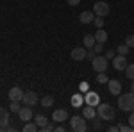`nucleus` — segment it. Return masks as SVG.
<instances>
[{"mask_svg": "<svg viewBox=\"0 0 134 132\" xmlns=\"http://www.w3.org/2000/svg\"><path fill=\"white\" fill-rule=\"evenodd\" d=\"M118 105H120V109L125 111V112L134 111V91L120 93V95H118Z\"/></svg>", "mask_w": 134, "mask_h": 132, "instance_id": "obj_1", "label": "nucleus"}, {"mask_svg": "<svg viewBox=\"0 0 134 132\" xmlns=\"http://www.w3.org/2000/svg\"><path fill=\"white\" fill-rule=\"evenodd\" d=\"M97 116L100 118V120H105V122H111L114 120V116H116V112H114V107L111 104H98L97 105Z\"/></svg>", "mask_w": 134, "mask_h": 132, "instance_id": "obj_2", "label": "nucleus"}, {"mask_svg": "<svg viewBox=\"0 0 134 132\" xmlns=\"http://www.w3.org/2000/svg\"><path fill=\"white\" fill-rule=\"evenodd\" d=\"M70 129L73 132H86L88 130V125H86V118L84 116H72L70 118Z\"/></svg>", "mask_w": 134, "mask_h": 132, "instance_id": "obj_3", "label": "nucleus"}, {"mask_svg": "<svg viewBox=\"0 0 134 132\" xmlns=\"http://www.w3.org/2000/svg\"><path fill=\"white\" fill-rule=\"evenodd\" d=\"M107 61H109L107 57H102V55H95V57L91 59V68L97 71V73H100V71H105V70H107V64H109Z\"/></svg>", "mask_w": 134, "mask_h": 132, "instance_id": "obj_4", "label": "nucleus"}, {"mask_svg": "<svg viewBox=\"0 0 134 132\" xmlns=\"http://www.w3.org/2000/svg\"><path fill=\"white\" fill-rule=\"evenodd\" d=\"M109 11H111V7H109V4L107 2H97L95 5H93V13H95V16H107L109 14Z\"/></svg>", "mask_w": 134, "mask_h": 132, "instance_id": "obj_5", "label": "nucleus"}, {"mask_svg": "<svg viewBox=\"0 0 134 132\" xmlns=\"http://www.w3.org/2000/svg\"><path fill=\"white\" fill-rule=\"evenodd\" d=\"M0 130H13L9 127V111L5 107H0Z\"/></svg>", "mask_w": 134, "mask_h": 132, "instance_id": "obj_6", "label": "nucleus"}, {"mask_svg": "<svg viewBox=\"0 0 134 132\" xmlns=\"http://www.w3.org/2000/svg\"><path fill=\"white\" fill-rule=\"evenodd\" d=\"M21 102L25 104V105H36L38 102H40V96H38V93L36 91H25L23 93V98H21Z\"/></svg>", "mask_w": 134, "mask_h": 132, "instance_id": "obj_7", "label": "nucleus"}, {"mask_svg": "<svg viewBox=\"0 0 134 132\" xmlns=\"http://www.w3.org/2000/svg\"><path fill=\"white\" fill-rule=\"evenodd\" d=\"M127 59H125V55H120V54H116L114 55V59H113V68L116 71H124L125 68H127Z\"/></svg>", "mask_w": 134, "mask_h": 132, "instance_id": "obj_8", "label": "nucleus"}, {"mask_svg": "<svg viewBox=\"0 0 134 132\" xmlns=\"http://www.w3.org/2000/svg\"><path fill=\"white\" fill-rule=\"evenodd\" d=\"M52 120L55 123H64L68 120V111L66 109H55V111L52 112Z\"/></svg>", "mask_w": 134, "mask_h": 132, "instance_id": "obj_9", "label": "nucleus"}, {"mask_svg": "<svg viewBox=\"0 0 134 132\" xmlns=\"http://www.w3.org/2000/svg\"><path fill=\"white\" fill-rule=\"evenodd\" d=\"M107 89H109V93H111V95L118 96V95H120V91H122V82L116 81V79L107 81Z\"/></svg>", "mask_w": 134, "mask_h": 132, "instance_id": "obj_10", "label": "nucleus"}, {"mask_svg": "<svg viewBox=\"0 0 134 132\" xmlns=\"http://www.w3.org/2000/svg\"><path fill=\"white\" fill-rule=\"evenodd\" d=\"M86 54H88L86 47H75L70 55H72L73 61H82V59H86Z\"/></svg>", "mask_w": 134, "mask_h": 132, "instance_id": "obj_11", "label": "nucleus"}, {"mask_svg": "<svg viewBox=\"0 0 134 132\" xmlns=\"http://www.w3.org/2000/svg\"><path fill=\"white\" fill-rule=\"evenodd\" d=\"M84 102H86L88 105L97 107V105L100 104V96H98V93H95V91H88V93H86V96H84Z\"/></svg>", "mask_w": 134, "mask_h": 132, "instance_id": "obj_12", "label": "nucleus"}, {"mask_svg": "<svg viewBox=\"0 0 134 132\" xmlns=\"http://www.w3.org/2000/svg\"><path fill=\"white\" fill-rule=\"evenodd\" d=\"M18 116H20V120H21L23 123L31 122V120H32V109H31V105H25V107H21L20 111H18Z\"/></svg>", "mask_w": 134, "mask_h": 132, "instance_id": "obj_13", "label": "nucleus"}, {"mask_svg": "<svg viewBox=\"0 0 134 132\" xmlns=\"http://www.w3.org/2000/svg\"><path fill=\"white\" fill-rule=\"evenodd\" d=\"M82 116L86 120H95V118H97V109H95L93 105H88V104H86V107L82 109Z\"/></svg>", "mask_w": 134, "mask_h": 132, "instance_id": "obj_14", "label": "nucleus"}, {"mask_svg": "<svg viewBox=\"0 0 134 132\" xmlns=\"http://www.w3.org/2000/svg\"><path fill=\"white\" fill-rule=\"evenodd\" d=\"M79 20H81V23H93L95 13H93V11H82V13L79 14Z\"/></svg>", "mask_w": 134, "mask_h": 132, "instance_id": "obj_15", "label": "nucleus"}, {"mask_svg": "<svg viewBox=\"0 0 134 132\" xmlns=\"http://www.w3.org/2000/svg\"><path fill=\"white\" fill-rule=\"evenodd\" d=\"M7 95H9V100H18V102H21V98H23V91H21L20 88H16V86H14V88H11Z\"/></svg>", "mask_w": 134, "mask_h": 132, "instance_id": "obj_16", "label": "nucleus"}, {"mask_svg": "<svg viewBox=\"0 0 134 132\" xmlns=\"http://www.w3.org/2000/svg\"><path fill=\"white\" fill-rule=\"evenodd\" d=\"M93 36H95L97 43H102V45H104V43L107 41V32L104 31V29H97V32H95Z\"/></svg>", "mask_w": 134, "mask_h": 132, "instance_id": "obj_17", "label": "nucleus"}, {"mask_svg": "<svg viewBox=\"0 0 134 132\" xmlns=\"http://www.w3.org/2000/svg\"><path fill=\"white\" fill-rule=\"evenodd\" d=\"M82 43H84V47H86V48H93V47H95V43H97V39H95V36H93V34H86V36H84V39H82Z\"/></svg>", "mask_w": 134, "mask_h": 132, "instance_id": "obj_18", "label": "nucleus"}, {"mask_svg": "<svg viewBox=\"0 0 134 132\" xmlns=\"http://www.w3.org/2000/svg\"><path fill=\"white\" fill-rule=\"evenodd\" d=\"M40 104H41V107H52L54 105V96L52 95H45L41 100H40Z\"/></svg>", "mask_w": 134, "mask_h": 132, "instance_id": "obj_19", "label": "nucleus"}, {"mask_svg": "<svg viewBox=\"0 0 134 132\" xmlns=\"http://www.w3.org/2000/svg\"><path fill=\"white\" fill-rule=\"evenodd\" d=\"M34 122H36V125L41 129V127H45V125L48 123V118L43 116V114H36V116H34Z\"/></svg>", "mask_w": 134, "mask_h": 132, "instance_id": "obj_20", "label": "nucleus"}, {"mask_svg": "<svg viewBox=\"0 0 134 132\" xmlns=\"http://www.w3.org/2000/svg\"><path fill=\"white\" fill-rule=\"evenodd\" d=\"M125 77L129 79V81H134V62H131V64H127V68H125Z\"/></svg>", "mask_w": 134, "mask_h": 132, "instance_id": "obj_21", "label": "nucleus"}, {"mask_svg": "<svg viewBox=\"0 0 134 132\" xmlns=\"http://www.w3.org/2000/svg\"><path fill=\"white\" fill-rule=\"evenodd\" d=\"M36 130H40V127L36 125V122H34V123L27 122V123H25V127H23V132H36Z\"/></svg>", "mask_w": 134, "mask_h": 132, "instance_id": "obj_22", "label": "nucleus"}, {"mask_svg": "<svg viewBox=\"0 0 134 132\" xmlns=\"http://www.w3.org/2000/svg\"><path fill=\"white\" fill-rule=\"evenodd\" d=\"M82 96H81V95H73L72 96V105L73 107H81V105H82Z\"/></svg>", "mask_w": 134, "mask_h": 132, "instance_id": "obj_23", "label": "nucleus"}, {"mask_svg": "<svg viewBox=\"0 0 134 132\" xmlns=\"http://www.w3.org/2000/svg\"><path fill=\"white\" fill-rule=\"evenodd\" d=\"M129 50H131V48H129V47H127V45H118V47H116V54H120V55H127V54H129Z\"/></svg>", "mask_w": 134, "mask_h": 132, "instance_id": "obj_24", "label": "nucleus"}, {"mask_svg": "<svg viewBox=\"0 0 134 132\" xmlns=\"http://www.w3.org/2000/svg\"><path fill=\"white\" fill-rule=\"evenodd\" d=\"M21 107H20V102L18 100H11V104H9V111L11 112H18Z\"/></svg>", "mask_w": 134, "mask_h": 132, "instance_id": "obj_25", "label": "nucleus"}, {"mask_svg": "<svg viewBox=\"0 0 134 132\" xmlns=\"http://www.w3.org/2000/svg\"><path fill=\"white\" fill-rule=\"evenodd\" d=\"M107 81H109V79H107V75H105V71H100V73L97 75V82H98V84H105Z\"/></svg>", "mask_w": 134, "mask_h": 132, "instance_id": "obj_26", "label": "nucleus"}, {"mask_svg": "<svg viewBox=\"0 0 134 132\" xmlns=\"http://www.w3.org/2000/svg\"><path fill=\"white\" fill-rule=\"evenodd\" d=\"M93 23H95V27H97V29H102V27H104V16H95Z\"/></svg>", "mask_w": 134, "mask_h": 132, "instance_id": "obj_27", "label": "nucleus"}, {"mask_svg": "<svg viewBox=\"0 0 134 132\" xmlns=\"http://www.w3.org/2000/svg\"><path fill=\"white\" fill-rule=\"evenodd\" d=\"M116 127H118V130H120V132H132L134 130L131 125H124V123H120V125H116Z\"/></svg>", "mask_w": 134, "mask_h": 132, "instance_id": "obj_28", "label": "nucleus"}, {"mask_svg": "<svg viewBox=\"0 0 134 132\" xmlns=\"http://www.w3.org/2000/svg\"><path fill=\"white\" fill-rule=\"evenodd\" d=\"M125 45H127L129 48H134V34H129V36H127V39H125Z\"/></svg>", "mask_w": 134, "mask_h": 132, "instance_id": "obj_29", "label": "nucleus"}, {"mask_svg": "<svg viewBox=\"0 0 134 132\" xmlns=\"http://www.w3.org/2000/svg\"><path fill=\"white\" fill-rule=\"evenodd\" d=\"M40 130H41V132H52V130H55V127H54V125H50V123H47V125H45V127H41Z\"/></svg>", "mask_w": 134, "mask_h": 132, "instance_id": "obj_30", "label": "nucleus"}, {"mask_svg": "<svg viewBox=\"0 0 134 132\" xmlns=\"http://www.w3.org/2000/svg\"><path fill=\"white\" fill-rule=\"evenodd\" d=\"M93 50L97 52V54H100V52L104 50V45H102V43H95V47H93Z\"/></svg>", "mask_w": 134, "mask_h": 132, "instance_id": "obj_31", "label": "nucleus"}, {"mask_svg": "<svg viewBox=\"0 0 134 132\" xmlns=\"http://www.w3.org/2000/svg\"><path fill=\"white\" fill-rule=\"evenodd\" d=\"M114 55H116V50H107V52H105V57L111 59V61L114 59Z\"/></svg>", "mask_w": 134, "mask_h": 132, "instance_id": "obj_32", "label": "nucleus"}, {"mask_svg": "<svg viewBox=\"0 0 134 132\" xmlns=\"http://www.w3.org/2000/svg\"><path fill=\"white\" fill-rule=\"evenodd\" d=\"M95 55H97V52L93 50V48H90V50H88V54H86V57H88L90 61H91V59H93V57H95Z\"/></svg>", "mask_w": 134, "mask_h": 132, "instance_id": "obj_33", "label": "nucleus"}, {"mask_svg": "<svg viewBox=\"0 0 134 132\" xmlns=\"http://www.w3.org/2000/svg\"><path fill=\"white\" fill-rule=\"evenodd\" d=\"M129 125L134 129V111H131V116H129Z\"/></svg>", "mask_w": 134, "mask_h": 132, "instance_id": "obj_34", "label": "nucleus"}, {"mask_svg": "<svg viewBox=\"0 0 134 132\" xmlns=\"http://www.w3.org/2000/svg\"><path fill=\"white\" fill-rule=\"evenodd\" d=\"M64 130H66L64 123H61V125H57V127H55V132H64Z\"/></svg>", "mask_w": 134, "mask_h": 132, "instance_id": "obj_35", "label": "nucleus"}, {"mask_svg": "<svg viewBox=\"0 0 134 132\" xmlns=\"http://www.w3.org/2000/svg\"><path fill=\"white\" fill-rule=\"evenodd\" d=\"M68 2V5H79L81 4V0H66Z\"/></svg>", "mask_w": 134, "mask_h": 132, "instance_id": "obj_36", "label": "nucleus"}, {"mask_svg": "<svg viewBox=\"0 0 134 132\" xmlns=\"http://www.w3.org/2000/svg\"><path fill=\"white\" fill-rule=\"evenodd\" d=\"M81 89H82V91H86V89H88V84H86V82H82V84H81Z\"/></svg>", "mask_w": 134, "mask_h": 132, "instance_id": "obj_37", "label": "nucleus"}, {"mask_svg": "<svg viewBox=\"0 0 134 132\" xmlns=\"http://www.w3.org/2000/svg\"><path fill=\"white\" fill-rule=\"evenodd\" d=\"M107 130H109V132H116V130H118V127H114V125H113V127H109Z\"/></svg>", "mask_w": 134, "mask_h": 132, "instance_id": "obj_38", "label": "nucleus"}, {"mask_svg": "<svg viewBox=\"0 0 134 132\" xmlns=\"http://www.w3.org/2000/svg\"><path fill=\"white\" fill-rule=\"evenodd\" d=\"M131 91H134V81H131Z\"/></svg>", "mask_w": 134, "mask_h": 132, "instance_id": "obj_39", "label": "nucleus"}]
</instances>
